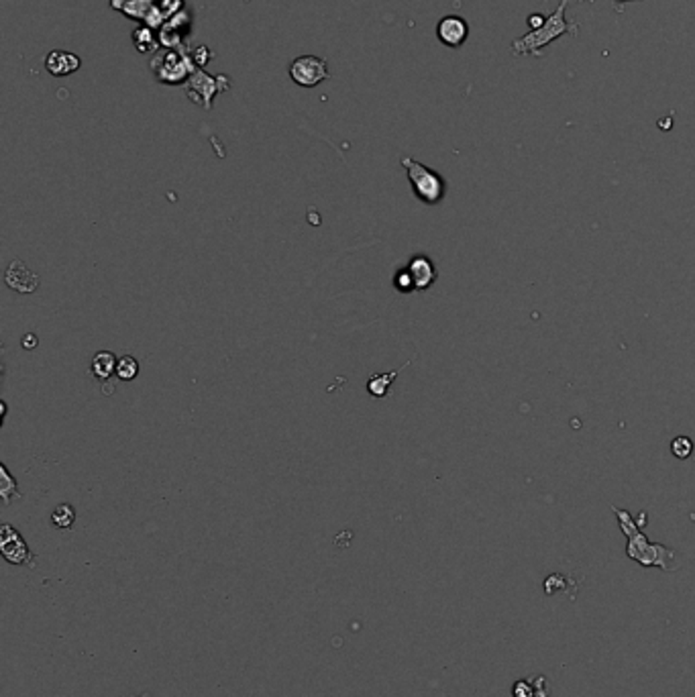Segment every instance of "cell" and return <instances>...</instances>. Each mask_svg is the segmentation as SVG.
Listing matches in <instances>:
<instances>
[{"label": "cell", "instance_id": "cell-1", "mask_svg": "<svg viewBox=\"0 0 695 697\" xmlns=\"http://www.w3.org/2000/svg\"><path fill=\"white\" fill-rule=\"evenodd\" d=\"M612 512L618 518L620 530L626 536V557L636 561L643 567H657L663 571H675L677 552L659 542H650L648 536L640 530L638 522L622 508L612 506Z\"/></svg>", "mask_w": 695, "mask_h": 697}, {"label": "cell", "instance_id": "cell-2", "mask_svg": "<svg viewBox=\"0 0 695 697\" xmlns=\"http://www.w3.org/2000/svg\"><path fill=\"white\" fill-rule=\"evenodd\" d=\"M571 0H563L552 15L547 16V23L540 29L526 33L524 37L516 39L512 43V53L514 55H540V49L547 48L555 39L563 37L565 33H575L577 25H571L565 21V9Z\"/></svg>", "mask_w": 695, "mask_h": 697}, {"label": "cell", "instance_id": "cell-3", "mask_svg": "<svg viewBox=\"0 0 695 697\" xmlns=\"http://www.w3.org/2000/svg\"><path fill=\"white\" fill-rule=\"evenodd\" d=\"M402 167L406 169V176L412 184V192L421 202L435 206L445 198L447 184L435 169L422 165L421 162H416L412 157H402Z\"/></svg>", "mask_w": 695, "mask_h": 697}, {"label": "cell", "instance_id": "cell-4", "mask_svg": "<svg viewBox=\"0 0 695 697\" xmlns=\"http://www.w3.org/2000/svg\"><path fill=\"white\" fill-rule=\"evenodd\" d=\"M290 78L302 88H314L328 78V65L323 57L316 55H300L288 67Z\"/></svg>", "mask_w": 695, "mask_h": 697}, {"label": "cell", "instance_id": "cell-5", "mask_svg": "<svg viewBox=\"0 0 695 697\" xmlns=\"http://www.w3.org/2000/svg\"><path fill=\"white\" fill-rule=\"evenodd\" d=\"M0 552L13 565H27V567L35 565V557L29 545L11 524H2L0 528Z\"/></svg>", "mask_w": 695, "mask_h": 697}, {"label": "cell", "instance_id": "cell-6", "mask_svg": "<svg viewBox=\"0 0 695 697\" xmlns=\"http://www.w3.org/2000/svg\"><path fill=\"white\" fill-rule=\"evenodd\" d=\"M469 35V25L465 18L461 16H445L440 18L437 25V37L438 41L447 48L459 49L465 41H467Z\"/></svg>", "mask_w": 695, "mask_h": 697}, {"label": "cell", "instance_id": "cell-7", "mask_svg": "<svg viewBox=\"0 0 695 697\" xmlns=\"http://www.w3.org/2000/svg\"><path fill=\"white\" fill-rule=\"evenodd\" d=\"M4 281L11 290H16L21 294H31L39 288V276L33 274L21 260L11 261V265L4 274Z\"/></svg>", "mask_w": 695, "mask_h": 697}, {"label": "cell", "instance_id": "cell-8", "mask_svg": "<svg viewBox=\"0 0 695 697\" xmlns=\"http://www.w3.org/2000/svg\"><path fill=\"white\" fill-rule=\"evenodd\" d=\"M80 57L70 53V51H62V49H55L51 51L48 57H45V69H48L51 76L55 78H64V76H70L74 72L80 69Z\"/></svg>", "mask_w": 695, "mask_h": 697}, {"label": "cell", "instance_id": "cell-9", "mask_svg": "<svg viewBox=\"0 0 695 697\" xmlns=\"http://www.w3.org/2000/svg\"><path fill=\"white\" fill-rule=\"evenodd\" d=\"M406 269L410 272L416 290H428L435 284V279H437V267H435V263L428 260V257H424V255L412 257Z\"/></svg>", "mask_w": 695, "mask_h": 697}, {"label": "cell", "instance_id": "cell-10", "mask_svg": "<svg viewBox=\"0 0 695 697\" xmlns=\"http://www.w3.org/2000/svg\"><path fill=\"white\" fill-rule=\"evenodd\" d=\"M406 365H410V361H408V363H404V365H400V367H398V369H394V372L375 373V375H369V377H367V391L372 394L373 398H386V396H388L389 388H391V384L396 381V377L400 375V372L404 369Z\"/></svg>", "mask_w": 695, "mask_h": 697}, {"label": "cell", "instance_id": "cell-11", "mask_svg": "<svg viewBox=\"0 0 695 697\" xmlns=\"http://www.w3.org/2000/svg\"><path fill=\"white\" fill-rule=\"evenodd\" d=\"M116 363H118V359L111 351H98L96 355L92 357V373H94V377H98L100 381L111 379V375L116 372Z\"/></svg>", "mask_w": 695, "mask_h": 697}, {"label": "cell", "instance_id": "cell-12", "mask_svg": "<svg viewBox=\"0 0 695 697\" xmlns=\"http://www.w3.org/2000/svg\"><path fill=\"white\" fill-rule=\"evenodd\" d=\"M76 522V510L72 503H60L51 512V524L60 530H70Z\"/></svg>", "mask_w": 695, "mask_h": 697}, {"label": "cell", "instance_id": "cell-13", "mask_svg": "<svg viewBox=\"0 0 695 697\" xmlns=\"http://www.w3.org/2000/svg\"><path fill=\"white\" fill-rule=\"evenodd\" d=\"M0 496H2V502L9 503L13 498H18V487H16V481L13 479V475L9 473L6 465L2 463L0 465Z\"/></svg>", "mask_w": 695, "mask_h": 697}, {"label": "cell", "instance_id": "cell-14", "mask_svg": "<svg viewBox=\"0 0 695 697\" xmlns=\"http://www.w3.org/2000/svg\"><path fill=\"white\" fill-rule=\"evenodd\" d=\"M116 375L123 381H130L139 375V361L133 355H123L116 363Z\"/></svg>", "mask_w": 695, "mask_h": 697}, {"label": "cell", "instance_id": "cell-15", "mask_svg": "<svg viewBox=\"0 0 695 697\" xmlns=\"http://www.w3.org/2000/svg\"><path fill=\"white\" fill-rule=\"evenodd\" d=\"M695 445L689 437H677L671 440V453L675 455L677 459H689L694 453Z\"/></svg>", "mask_w": 695, "mask_h": 697}, {"label": "cell", "instance_id": "cell-16", "mask_svg": "<svg viewBox=\"0 0 695 697\" xmlns=\"http://www.w3.org/2000/svg\"><path fill=\"white\" fill-rule=\"evenodd\" d=\"M394 286H396L398 292L402 294H410L416 290V288H414V281H412V276H410L408 269H402V272H398V274L394 276Z\"/></svg>", "mask_w": 695, "mask_h": 697}, {"label": "cell", "instance_id": "cell-17", "mask_svg": "<svg viewBox=\"0 0 695 697\" xmlns=\"http://www.w3.org/2000/svg\"><path fill=\"white\" fill-rule=\"evenodd\" d=\"M512 697H536L530 679H520L512 685Z\"/></svg>", "mask_w": 695, "mask_h": 697}, {"label": "cell", "instance_id": "cell-18", "mask_svg": "<svg viewBox=\"0 0 695 697\" xmlns=\"http://www.w3.org/2000/svg\"><path fill=\"white\" fill-rule=\"evenodd\" d=\"M561 589H565V579H563V575L555 573V575H550V577L545 579V593H547V596H555V593L561 591Z\"/></svg>", "mask_w": 695, "mask_h": 697}, {"label": "cell", "instance_id": "cell-19", "mask_svg": "<svg viewBox=\"0 0 695 697\" xmlns=\"http://www.w3.org/2000/svg\"><path fill=\"white\" fill-rule=\"evenodd\" d=\"M530 683H533L534 691H536V697H550L549 679L545 675H536L534 679H530Z\"/></svg>", "mask_w": 695, "mask_h": 697}, {"label": "cell", "instance_id": "cell-20", "mask_svg": "<svg viewBox=\"0 0 695 697\" xmlns=\"http://www.w3.org/2000/svg\"><path fill=\"white\" fill-rule=\"evenodd\" d=\"M545 23H547V18L540 15V13H534L533 16H528V27H530V31H534V29H540Z\"/></svg>", "mask_w": 695, "mask_h": 697}, {"label": "cell", "instance_id": "cell-21", "mask_svg": "<svg viewBox=\"0 0 695 697\" xmlns=\"http://www.w3.org/2000/svg\"><path fill=\"white\" fill-rule=\"evenodd\" d=\"M23 347H25V349H33V347H37V337L29 333V335L23 339Z\"/></svg>", "mask_w": 695, "mask_h": 697}, {"label": "cell", "instance_id": "cell-22", "mask_svg": "<svg viewBox=\"0 0 695 697\" xmlns=\"http://www.w3.org/2000/svg\"><path fill=\"white\" fill-rule=\"evenodd\" d=\"M618 2H624V0H618Z\"/></svg>", "mask_w": 695, "mask_h": 697}, {"label": "cell", "instance_id": "cell-23", "mask_svg": "<svg viewBox=\"0 0 695 697\" xmlns=\"http://www.w3.org/2000/svg\"><path fill=\"white\" fill-rule=\"evenodd\" d=\"M141 697H145V696H141Z\"/></svg>", "mask_w": 695, "mask_h": 697}]
</instances>
